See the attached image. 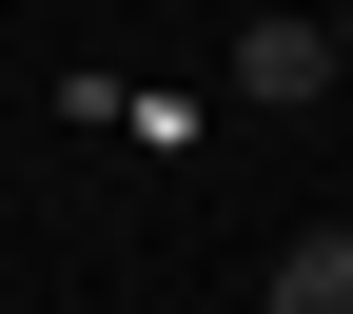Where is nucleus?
Masks as SVG:
<instances>
[{
  "label": "nucleus",
  "mask_w": 353,
  "mask_h": 314,
  "mask_svg": "<svg viewBox=\"0 0 353 314\" xmlns=\"http://www.w3.org/2000/svg\"><path fill=\"white\" fill-rule=\"evenodd\" d=\"M314 99H353L334 20H236V118H314Z\"/></svg>",
  "instance_id": "obj_1"
},
{
  "label": "nucleus",
  "mask_w": 353,
  "mask_h": 314,
  "mask_svg": "<svg viewBox=\"0 0 353 314\" xmlns=\"http://www.w3.org/2000/svg\"><path fill=\"white\" fill-rule=\"evenodd\" d=\"M255 314H353V216H334V236H294L275 275H255Z\"/></svg>",
  "instance_id": "obj_2"
},
{
  "label": "nucleus",
  "mask_w": 353,
  "mask_h": 314,
  "mask_svg": "<svg viewBox=\"0 0 353 314\" xmlns=\"http://www.w3.org/2000/svg\"><path fill=\"white\" fill-rule=\"evenodd\" d=\"M334 59H353V20H334Z\"/></svg>",
  "instance_id": "obj_3"
}]
</instances>
